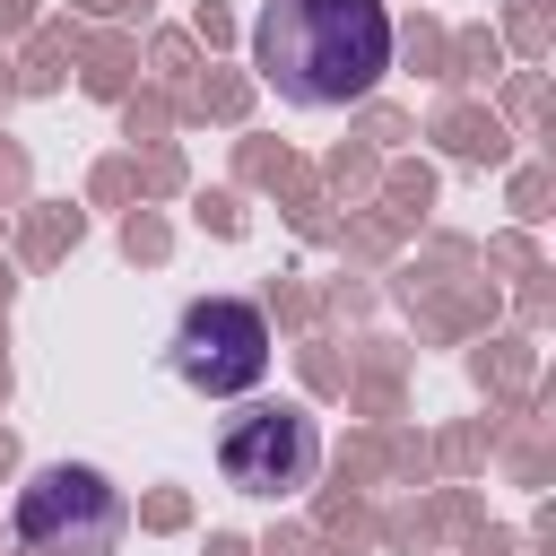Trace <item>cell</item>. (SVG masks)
I'll list each match as a JSON object with an SVG mask.
<instances>
[{
  "label": "cell",
  "mask_w": 556,
  "mask_h": 556,
  "mask_svg": "<svg viewBox=\"0 0 556 556\" xmlns=\"http://www.w3.org/2000/svg\"><path fill=\"white\" fill-rule=\"evenodd\" d=\"M391 52H400V35H391L382 0H269L252 17V70L295 113L365 104L382 87Z\"/></svg>",
  "instance_id": "cell-1"
},
{
  "label": "cell",
  "mask_w": 556,
  "mask_h": 556,
  "mask_svg": "<svg viewBox=\"0 0 556 556\" xmlns=\"http://www.w3.org/2000/svg\"><path fill=\"white\" fill-rule=\"evenodd\" d=\"M122 521H130L122 486L87 460H43L9 504V530L26 556H113Z\"/></svg>",
  "instance_id": "cell-2"
},
{
  "label": "cell",
  "mask_w": 556,
  "mask_h": 556,
  "mask_svg": "<svg viewBox=\"0 0 556 556\" xmlns=\"http://www.w3.org/2000/svg\"><path fill=\"white\" fill-rule=\"evenodd\" d=\"M269 348L278 339H269V313L261 304L200 295V304H182V321L165 339V374L182 391H200V400H243V391L269 382Z\"/></svg>",
  "instance_id": "cell-3"
},
{
  "label": "cell",
  "mask_w": 556,
  "mask_h": 556,
  "mask_svg": "<svg viewBox=\"0 0 556 556\" xmlns=\"http://www.w3.org/2000/svg\"><path fill=\"white\" fill-rule=\"evenodd\" d=\"M313 469H321V426L295 400H252V408H235L217 426V478L235 495L278 504V495H304Z\"/></svg>",
  "instance_id": "cell-4"
}]
</instances>
